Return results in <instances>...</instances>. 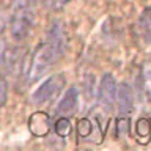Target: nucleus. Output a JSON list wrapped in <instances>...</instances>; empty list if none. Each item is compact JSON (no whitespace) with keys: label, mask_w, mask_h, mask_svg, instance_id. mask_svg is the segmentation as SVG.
I'll return each mask as SVG.
<instances>
[{"label":"nucleus","mask_w":151,"mask_h":151,"mask_svg":"<svg viewBox=\"0 0 151 151\" xmlns=\"http://www.w3.org/2000/svg\"><path fill=\"white\" fill-rule=\"evenodd\" d=\"M65 49H66L65 27L60 21H55L47 32L44 42H41L36 47L35 54L32 55V66H30L32 79H38L55 61H58L60 57L65 54Z\"/></svg>","instance_id":"f257e3e1"},{"label":"nucleus","mask_w":151,"mask_h":151,"mask_svg":"<svg viewBox=\"0 0 151 151\" xmlns=\"http://www.w3.org/2000/svg\"><path fill=\"white\" fill-rule=\"evenodd\" d=\"M71 0H44V3H46V6H49V8H61V6H65L66 3H69Z\"/></svg>","instance_id":"2eb2a0df"},{"label":"nucleus","mask_w":151,"mask_h":151,"mask_svg":"<svg viewBox=\"0 0 151 151\" xmlns=\"http://www.w3.org/2000/svg\"><path fill=\"white\" fill-rule=\"evenodd\" d=\"M98 96H99V102L107 110H110L113 107V102L116 99V82L112 74L107 73L102 76L101 83H99V90H98Z\"/></svg>","instance_id":"20e7f679"},{"label":"nucleus","mask_w":151,"mask_h":151,"mask_svg":"<svg viewBox=\"0 0 151 151\" xmlns=\"http://www.w3.org/2000/svg\"><path fill=\"white\" fill-rule=\"evenodd\" d=\"M137 135L142 137L143 140H146L151 135V121L148 118H140L137 121Z\"/></svg>","instance_id":"1a4fd4ad"},{"label":"nucleus","mask_w":151,"mask_h":151,"mask_svg":"<svg viewBox=\"0 0 151 151\" xmlns=\"http://www.w3.org/2000/svg\"><path fill=\"white\" fill-rule=\"evenodd\" d=\"M66 83V77L65 74H54L50 76L49 79H46L44 82H42L40 87H38V90L35 93H33V102L36 104H44V102H49L50 99L57 98L60 94V91L63 90Z\"/></svg>","instance_id":"f03ea898"},{"label":"nucleus","mask_w":151,"mask_h":151,"mask_svg":"<svg viewBox=\"0 0 151 151\" xmlns=\"http://www.w3.org/2000/svg\"><path fill=\"white\" fill-rule=\"evenodd\" d=\"M116 131H118V135H127L129 134V120H127V118H120V120H116Z\"/></svg>","instance_id":"ddd939ff"},{"label":"nucleus","mask_w":151,"mask_h":151,"mask_svg":"<svg viewBox=\"0 0 151 151\" xmlns=\"http://www.w3.org/2000/svg\"><path fill=\"white\" fill-rule=\"evenodd\" d=\"M33 11H13L11 17V36L14 40H24L32 28Z\"/></svg>","instance_id":"7ed1b4c3"},{"label":"nucleus","mask_w":151,"mask_h":151,"mask_svg":"<svg viewBox=\"0 0 151 151\" xmlns=\"http://www.w3.org/2000/svg\"><path fill=\"white\" fill-rule=\"evenodd\" d=\"M137 32H139V38H142L146 44H150L151 42V6H146L142 11L139 21H137Z\"/></svg>","instance_id":"6e6552de"},{"label":"nucleus","mask_w":151,"mask_h":151,"mask_svg":"<svg viewBox=\"0 0 151 151\" xmlns=\"http://www.w3.org/2000/svg\"><path fill=\"white\" fill-rule=\"evenodd\" d=\"M36 0H13V11H33Z\"/></svg>","instance_id":"9d476101"},{"label":"nucleus","mask_w":151,"mask_h":151,"mask_svg":"<svg viewBox=\"0 0 151 151\" xmlns=\"http://www.w3.org/2000/svg\"><path fill=\"white\" fill-rule=\"evenodd\" d=\"M116 104L121 115H129L134 109V94L127 82H121L120 85H116Z\"/></svg>","instance_id":"39448f33"},{"label":"nucleus","mask_w":151,"mask_h":151,"mask_svg":"<svg viewBox=\"0 0 151 151\" xmlns=\"http://www.w3.org/2000/svg\"><path fill=\"white\" fill-rule=\"evenodd\" d=\"M3 30H5V19L0 17V35L3 33Z\"/></svg>","instance_id":"dca6fc26"},{"label":"nucleus","mask_w":151,"mask_h":151,"mask_svg":"<svg viewBox=\"0 0 151 151\" xmlns=\"http://www.w3.org/2000/svg\"><path fill=\"white\" fill-rule=\"evenodd\" d=\"M6 98H8V88H6V83H5V80L0 79V107L5 106V102H6Z\"/></svg>","instance_id":"4468645a"},{"label":"nucleus","mask_w":151,"mask_h":151,"mask_svg":"<svg viewBox=\"0 0 151 151\" xmlns=\"http://www.w3.org/2000/svg\"><path fill=\"white\" fill-rule=\"evenodd\" d=\"M91 121L88 120V118H82V120L79 121V124H77V131H79V134L82 135V137H88L90 134H91Z\"/></svg>","instance_id":"f8f14e48"},{"label":"nucleus","mask_w":151,"mask_h":151,"mask_svg":"<svg viewBox=\"0 0 151 151\" xmlns=\"http://www.w3.org/2000/svg\"><path fill=\"white\" fill-rule=\"evenodd\" d=\"M77 98H79V91L76 87H69L66 90L65 96L61 98V101L58 102V106H57V113L58 115H71L76 107H77Z\"/></svg>","instance_id":"0eeeda50"},{"label":"nucleus","mask_w":151,"mask_h":151,"mask_svg":"<svg viewBox=\"0 0 151 151\" xmlns=\"http://www.w3.org/2000/svg\"><path fill=\"white\" fill-rule=\"evenodd\" d=\"M55 132H57V135H60V137H66L71 132V123L68 118H60L58 121L55 123Z\"/></svg>","instance_id":"9b49d317"},{"label":"nucleus","mask_w":151,"mask_h":151,"mask_svg":"<svg viewBox=\"0 0 151 151\" xmlns=\"http://www.w3.org/2000/svg\"><path fill=\"white\" fill-rule=\"evenodd\" d=\"M28 129L36 137L46 135L50 131V116L46 112H35L28 118Z\"/></svg>","instance_id":"423d86ee"}]
</instances>
